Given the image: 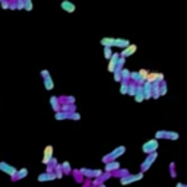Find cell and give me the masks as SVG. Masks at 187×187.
<instances>
[{
	"mask_svg": "<svg viewBox=\"0 0 187 187\" xmlns=\"http://www.w3.org/2000/svg\"><path fill=\"white\" fill-rule=\"evenodd\" d=\"M126 151H127V149H126V146H124V145H121V146H117V148H115V149H113L111 152H108V154H107V155H104L101 161H102V164L110 162V161H115V159H119V158H120V157H123V155H124V152H126Z\"/></svg>",
	"mask_w": 187,
	"mask_h": 187,
	"instance_id": "obj_1",
	"label": "cell"
},
{
	"mask_svg": "<svg viewBox=\"0 0 187 187\" xmlns=\"http://www.w3.org/2000/svg\"><path fill=\"white\" fill-rule=\"evenodd\" d=\"M143 174L145 173H138V174H126L124 177H121V178H119L120 180V184L121 186H129V184H133V183H136V181H140L142 178H143Z\"/></svg>",
	"mask_w": 187,
	"mask_h": 187,
	"instance_id": "obj_2",
	"label": "cell"
},
{
	"mask_svg": "<svg viewBox=\"0 0 187 187\" xmlns=\"http://www.w3.org/2000/svg\"><path fill=\"white\" fill-rule=\"evenodd\" d=\"M159 148V142L158 139H149L146 140L143 145H142V152H143L145 155H148V154H152V152H157Z\"/></svg>",
	"mask_w": 187,
	"mask_h": 187,
	"instance_id": "obj_3",
	"label": "cell"
},
{
	"mask_svg": "<svg viewBox=\"0 0 187 187\" xmlns=\"http://www.w3.org/2000/svg\"><path fill=\"white\" fill-rule=\"evenodd\" d=\"M157 158H158V152H152V154H148V155H146L145 161L140 164V171H142V173H146L149 168L154 165V162L157 161Z\"/></svg>",
	"mask_w": 187,
	"mask_h": 187,
	"instance_id": "obj_4",
	"label": "cell"
},
{
	"mask_svg": "<svg viewBox=\"0 0 187 187\" xmlns=\"http://www.w3.org/2000/svg\"><path fill=\"white\" fill-rule=\"evenodd\" d=\"M41 77H43V82H44V88L47 89V91H53L54 89V81L53 77H51V75H50V72H48L47 69H44V70H41Z\"/></svg>",
	"mask_w": 187,
	"mask_h": 187,
	"instance_id": "obj_5",
	"label": "cell"
},
{
	"mask_svg": "<svg viewBox=\"0 0 187 187\" xmlns=\"http://www.w3.org/2000/svg\"><path fill=\"white\" fill-rule=\"evenodd\" d=\"M79 170H81V173L83 174V177H85V178H89V180L100 177L101 174L104 173L102 170H92V168H79Z\"/></svg>",
	"mask_w": 187,
	"mask_h": 187,
	"instance_id": "obj_6",
	"label": "cell"
},
{
	"mask_svg": "<svg viewBox=\"0 0 187 187\" xmlns=\"http://www.w3.org/2000/svg\"><path fill=\"white\" fill-rule=\"evenodd\" d=\"M54 157V148L51 146V145H47L45 148H44V152H43V159H41V162L44 164V165H47L48 162H50V159Z\"/></svg>",
	"mask_w": 187,
	"mask_h": 187,
	"instance_id": "obj_7",
	"label": "cell"
},
{
	"mask_svg": "<svg viewBox=\"0 0 187 187\" xmlns=\"http://www.w3.org/2000/svg\"><path fill=\"white\" fill-rule=\"evenodd\" d=\"M0 171L7 174L9 177H12V175H15V173H16V168H15L13 165H10V164L5 162V161H0Z\"/></svg>",
	"mask_w": 187,
	"mask_h": 187,
	"instance_id": "obj_8",
	"label": "cell"
},
{
	"mask_svg": "<svg viewBox=\"0 0 187 187\" xmlns=\"http://www.w3.org/2000/svg\"><path fill=\"white\" fill-rule=\"evenodd\" d=\"M136 50H138V45H136V44H129L127 47L121 48L120 56H121V57H124V58H127V57H130L132 54L136 53Z\"/></svg>",
	"mask_w": 187,
	"mask_h": 187,
	"instance_id": "obj_9",
	"label": "cell"
},
{
	"mask_svg": "<svg viewBox=\"0 0 187 187\" xmlns=\"http://www.w3.org/2000/svg\"><path fill=\"white\" fill-rule=\"evenodd\" d=\"M119 57H120V53H113V56L108 58V67H107V70L110 73L114 72L115 66H117V62H119Z\"/></svg>",
	"mask_w": 187,
	"mask_h": 187,
	"instance_id": "obj_10",
	"label": "cell"
},
{
	"mask_svg": "<svg viewBox=\"0 0 187 187\" xmlns=\"http://www.w3.org/2000/svg\"><path fill=\"white\" fill-rule=\"evenodd\" d=\"M134 101L140 104L145 101V94H143V85H136V92H134Z\"/></svg>",
	"mask_w": 187,
	"mask_h": 187,
	"instance_id": "obj_11",
	"label": "cell"
},
{
	"mask_svg": "<svg viewBox=\"0 0 187 187\" xmlns=\"http://www.w3.org/2000/svg\"><path fill=\"white\" fill-rule=\"evenodd\" d=\"M28 175V168H21V170H16L15 175H12V181H19V180H24L25 177Z\"/></svg>",
	"mask_w": 187,
	"mask_h": 187,
	"instance_id": "obj_12",
	"label": "cell"
},
{
	"mask_svg": "<svg viewBox=\"0 0 187 187\" xmlns=\"http://www.w3.org/2000/svg\"><path fill=\"white\" fill-rule=\"evenodd\" d=\"M37 180H38L40 183H44V181H54V180H56V174L44 171V173H41L38 177H37Z\"/></svg>",
	"mask_w": 187,
	"mask_h": 187,
	"instance_id": "obj_13",
	"label": "cell"
},
{
	"mask_svg": "<svg viewBox=\"0 0 187 187\" xmlns=\"http://www.w3.org/2000/svg\"><path fill=\"white\" fill-rule=\"evenodd\" d=\"M60 6H62V9L64 10V12H67V13H73V12L76 10V6L73 5L70 0H63L62 3H60Z\"/></svg>",
	"mask_w": 187,
	"mask_h": 187,
	"instance_id": "obj_14",
	"label": "cell"
},
{
	"mask_svg": "<svg viewBox=\"0 0 187 187\" xmlns=\"http://www.w3.org/2000/svg\"><path fill=\"white\" fill-rule=\"evenodd\" d=\"M120 167H121V164L115 159V161L105 162V165H104V171H110V173H113V171H115V170H119Z\"/></svg>",
	"mask_w": 187,
	"mask_h": 187,
	"instance_id": "obj_15",
	"label": "cell"
},
{
	"mask_svg": "<svg viewBox=\"0 0 187 187\" xmlns=\"http://www.w3.org/2000/svg\"><path fill=\"white\" fill-rule=\"evenodd\" d=\"M50 105H51V108H53V111L56 113V111H58L60 108H62V102H60V98L56 95L50 96Z\"/></svg>",
	"mask_w": 187,
	"mask_h": 187,
	"instance_id": "obj_16",
	"label": "cell"
},
{
	"mask_svg": "<svg viewBox=\"0 0 187 187\" xmlns=\"http://www.w3.org/2000/svg\"><path fill=\"white\" fill-rule=\"evenodd\" d=\"M155 81H164V75L158 72H149L148 76H146V82H155Z\"/></svg>",
	"mask_w": 187,
	"mask_h": 187,
	"instance_id": "obj_17",
	"label": "cell"
},
{
	"mask_svg": "<svg viewBox=\"0 0 187 187\" xmlns=\"http://www.w3.org/2000/svg\"><path fill=\"white\" fill-rule=\"evenodd\" d=\"M143 94H145V100H151V98H152V83H151V82L145 81V83H143Z\"/></svg>",
	"mask_w": 187,
	"mask_h": 187,
	"instance_id": "obj_18",
	"label": "cell"
},
{
	"mask_svg": "<svg viewBox=\"0 0 187 187\" xmlns=\"http://www.w3.org/2000/svg\"><path fill=\"white\" fill-rule=\"evenodd\" d=\"M130 81L136 82V85H143L145 83V79L140 76L138 70H136V72H130Z\"/></svg>",
	"mask_w": 187,
	"mask_h": 187,
	"instance_id": "obj_19",
	"label": "cell"
},
{
	"mask_svg": "<svg viewBox=\"0 0 187 187\" xmlns=\"http://www.w3.org/2000/svg\"><path fill=\"white\" fill-rule=\"evenodd\" d=\"M60 110L67 111V113H73V111H77V108H76V104H75V102H64V101H63Z\"/></svg>",
	"mask_w": 187,
	"mask_h": 187,
	"instance_id": "obj_20",
	"label": "cell"
},
{
	"mask_svg": "<svg viewBox=\"0 0 187 187\" xmlns=\"http://www.w3.org/2000/svg\"><path fill=\"white\" fill-rule=\"evenodd\" d=\"M69 115L70 113H67V111H63V110H58L54 113V119L57 121H62V120H69Z\"/></svg>",
	"mask_w": 187,
	"mask_h": 187,
	"instance_id": "obj_21",
	"label": "cell"
},
{
	"mask_svg": "<svg viewBox=\"0 0 187 187\" xmlns=\"http://www.w3.org/2000/svg\"><path fill=\"white\" fill-rule=\"evenodd\" d=\"M72 175H73V180L77 183V184H82L85 177H83V174L81 173V170H72Z\"/></svg>",
	"mask_w": 187,
	"mask_h": 187,
	"instance_id": "obj_22",
	"label": "cell"
},
{
	"mask_svg": "<svg viewBox=\"0 0 187 187\" xmlns=\"http://www.w3.org/2000/svg\"><path fill=\"white\" fill-rule=\"evenodd\" d=\"M129 44H130V41L126 38H115L114 40V47H117V48H124V47H127Z\"/></svg>",
	"mask_w": 187,
	"mask_h": 187,
	"instance_id": "obj_23",
	"label": "cell"
},
{
	"mask_svg": "<svg viewBox=\"0 0 187 187\" xmlns=\"http://www.w3.org/2000/svg\"><path fill=\"white\" fill-rule=\"evenodd\" d=\"M159 83H161V81L152 82V98L154 100H158L159 98Z\"/></svg>",
	"mask_w": 187,
	"mask_h": 187,
	"instance_id": "obj_24",
	"label": "cell"
},
{
	"mask_svg": "<svg viewBox=\"0 0 187 187\" xmlns=\"http://www.w3.org/2000/svg\"><path fill=\"white\" fill-rule=\"evenodd\" d=\"M130 171L127 170V168H119V170H115V171H113V177L115 178H121V177H124L126 174H129Z\"/></svg>",
	"mask_w": 187,
	"mask_h": 187,
	"instance_id": "obj_25",
	"label": "cell"
},
{
	"mask_svg": "<svg viewBox=\"0 0 187 187\" xmlns=\"http://www.w3.org/2000/svg\"><path fill=\"white\" fill-rule=\"evenodd\" d=\"M114 40L115 38H111V37H104V38H101V45L102 47H114Z\"/></svg>",
	"mask_w": 187,
	"mask_h": 187,
	"instance_id": "obj_26",
	"label": "cell"
},
{
	"mask_svg": "<svg viewBox=\"0 0 187 187\" xmlns=\"http://www.w3.org/2000/svg\"><path fill=\"white\" fill-rule=\"evenodd\" d=\"M57 164H58L57 158H56V157H53V158L50 159V162L45 165V167H47V168H45V171H47V173H54V167H56Z\"/></svg>",
	"mask_w": 187,
	"mask_h": 187,
	"instance_id": "obj_27",
	"label": "cell"
},
{
	"mask_svg": "<svg viewBox=\"0 0 187 187\" xmlns=\"http://www.w3.org/2000/svg\"><path fill=\"white\" fill-rule=\"evenodd\" d=\"M62 170H63V174H64V175H70L73 168L69 161H64V162H62Z\"/></svg>",
	"mask_w": 187,
	"mask_h": 187,
	"instance_id": "obj_28",
	"label": "cell"
},
{
	"mask_svg": "<svg viewBox=\"0 0 187 187\" xmlns=\"http://www.w3.org/2000/svg\"><path fill=\"white\" fill-rule=\"evenodd\" d=\"M155 139L158 140H167L168 139V130H158L155 133Z\"/></svg>",
	"mask_w": 187,
	"mask_h": 187,
	"instance_id": "obj_29",
	"label": "cell"
},
{
	"mask_svg": "<svg viewBox=\"0 0 187 187\" xmlns=\"http://www.w3.org/2000/svg\"><path fill=\"white\" fill-rule=\"evenodd\" d=\"M168 170H170V177H171V178H177V168H175V162H174V161L170 162Z\"/></svg>",
	"mask_w": 187,
	"mask_h": 187,
	"instance_id": "obj_30",
	"label": "cell"
},
{
	"mask_svg": "<svg viewBox=\"0 0 187 187\" xmlns=\"http://www.w3.org/2000/svg\"><path fill=\"white\" fill-rule=\"evenodd\" d=\"M54 174H56V180H62L63 178V170H62V164H57L56 167H54Z\"/></svg>",
	"mask_w": 187,
	"mask_h": 187,
	"instance_id": "obj_31",
	"label": "cell"
},
{
	"mask_svg": "<svg viewBox=\"0 0 187 187\" xmlns=\"http://www.w3.org/2000/svg\"><path fill=\"white\" fill-rule=\"evenodd\" d=\"M134 92H136V82L129 81V86H127V95H129V96H134Z\"/></svg>",
	"mask_w": 187,
	"mask_h": 187,
	"instance_id": "obj_32",
	"label": "cell"
},
{
	"mask_svg": "<svg viewBox=\"0 0 187 187\" xmlns=\"http://www.w3.org/2000/svg\"><path fill=\"white\" fill-rule=\"evenodd\" d=\"M167 91H168V86H167L165 79H164V81H161V83H159V96L167 95Z\"/></svg>",
	"mask_w": 187,
	"mask_h": 187,
	"instance_id": "obj_33",
	"label": "cell"
},
{
	"mask_svg": "<svg viewBox=\"0 0 187 187\" xmlns=\"http://www.w3.org/2000/svg\"><path fill=\"white\" fill-rule=\"evenodd\" d=\"M120 94L121 95H127V86H129V81H121L120 82Z\"/></svg>",
	"mask_w": 187,
	"mask_h": 187,
	"instance_id": "obj_34",
	"label": "cell"
},
{
	"mask_svg": "<svg viewBox=\"0 0 187 187\" xmlns=\"http://www.w3.org/2000/svg\"><path fill=\"white\" fill-rule=\"evenodd\" d=\"M121 81H130V70L126 67L121 69Z\"/></svg>",
	"mask_w": 187,
	"mask_h": 187,
	"instance_id": "obj_35",
	"label": "cell"
},
{
	"mask_svg": "<svg viewBox=\"0 0 187 187\" xmlns=\"http://www.w3.org/2000/svg\"><path fill=\"white\" fill-rule=\"evenodd\" d=\"M180 139V134L177 133V132H170L168 130V139L167 140H173V142H175V140Z\"/></svg>",
	"mask_w": 187,
	"mask_h": 187,
	"instance_id": "obj_36",
	"label": "cell"
},
{
	"mask_svg": "<svg viewBox=\"0 0 187 187\" xmlns=\"http://www.w3.org/2000/svg\"><path fill=\"white\" fill-rule=\"evenodd\" d=\"M124 63H126V58L124 57H119V62H117V66H115L114 70H121L123 67H124Z\"/></svg>",
	"mask_w": 187,
	"mask_h": 187,
	"instance_id": "obj_37",
	"label": "cell"
},
{
	"mask_svg": "<svg viewBox=\"0 0 187 187\" xmlns=\"http://www.w3.org/2000/svg\"><path fill=\"white\" fill-rule=\"evenodd\" d=\"M69 120L79 121V120H81V114H79L77 111H73V113H70V115H69Z\"/></svg>",
	"mask_w": 187,
	"mask_h": 187,
	"instance_id": "obj_38",
	"label": "cell"
},
{
	"mask_svg": "<svg viewBox=\"0 0 187 187\" xmlns=\"http://www.w3.org/2000/svg\"><path fill=\"white\" fill-rule=\"evenodd\" d=\"M113 56V47H104V57L110 58Z\"/></svg>",
	"mask_w": 187,
	"mask_h": 187,
	"instance_id": "obj_39",
	"label": "cell"
},
{
	"mask_svg": "<svg viewBox=\"0 0 187 187\" xmlns=\"http://www.w3.org/2000/svg\"><path fill=\"white\" fill-rule=\"evenodd\" d=\"M24 9L32 10V0H24Z\"/></svg>",
	"mask_w": 187,
	"mask_h": 187,
	"instance_id": "obj_40",
	"label": "cell"
},
{
	"mask_svg": "<svg viewBox=\"0 0 187 187\" xmlns=\"http://www.w3.org/2000/svg\"><path fill=\"white\" fill-rule=\"evenodd\" d=\"M113 75H114V81L115 82H121V70H114Z\"/></svg>",
	"mask_w": 187,
	"mask_h": 187,
	"instance_id": "obj_41",
	"label": "cell"
},
{
	"mask_svg": "<svg viewBox=\"0 0 187 187\" xmlns=\"http://www.w3.org/2000/svg\"><path fill=\"white\" fill-rule=\"evenodd\" d=\"M138 72H139V75L142 77H143L145 81H146V76H148V73L151 72V70H146V69H140V70H138Z\"/></svg>",
	"mask_w": 187,
	"mask_h": 187,
	"instance_id": "obj_42",
	"label": "cell"
},
{
	"mask_svg": "<svg viewBox=\"0 0 187 187\" xmlns=\"http://www.w3.org/2000/svg\"><path fill=\"white\" fill-rule=\"evenodd\" d=\"M82 187H91V180H89V178H85L83 183H82Z\"/></svg>",
	"mask_w": 187,
	"mask_h": 187,
	"instance_id": "obj_43",
	"label": "cell"
},
{
	"mask_svg": "<svg viewBox=\"0 0 187 187\" xmlns=\"http://www.w3.org/2000/svg\"><path fill=\"white\" fill-rule=\"evenodd\" d=\"M18 9H24V0H18Z\"/></svg>",
	"mask_w": 187,
	"mask_h": 187,
	"instance_id": "obj_44",
	"label": "cell"
},
{
	"mask_svg": "<svg viewBox=\"0 0 187 187\" xmlns=\"http://www.w3.org/2000/svg\"><path fill=\"white\" fill-rule=\"evenodd\" d=\"M175 187H187V184H186V183H177Z\"/></svg>",
	"mask_w": 187,
	"mask_h": 187,
	"instance_id": "obj_45",
	"label": "cell"
},
{
	"mask_svg": "<svg viewBox=\"0 0 187 187\" xmlns=\"http://www.w3.org/2000/svg\"><path fill=\"white\" fill-rule=\"evenodd\" d=\"M96 187H107V186H105V183H101V184H98Z\"/></svg>",
	"mask_w": 187,
	"mask_h": 187,
	"instance_id": "obj_46",
	"label": "cell"
},
{
	"mask_svg": "<svg viewBox=\"0 0 187 187\" xmlns=\"http://www.w3.org/2000/svg\"><path fill=\"white\" fill-rule=\"evenodd\" d=\"M91 187H96V186H94V184H91Z\"/></svg>",
	"mask_w": 187,
	"mask_h": 187,
	"instance_id": "obj_47",
	"label": "cell"
}]
</instances>
